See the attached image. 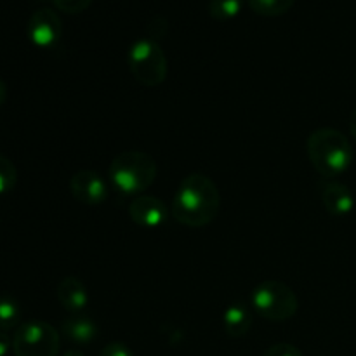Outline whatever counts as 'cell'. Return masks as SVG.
Returning a JSON list of instances; mask_svg holds the SVG:
<instances>
[{
    "mask_svg": "<svg viewBox=\"0 0 356 356\" xmlns=\"http://www.w3.org/2000/svg\"><path fill=\"white\" fill-rule=\"evenodd\" d=\"M221 195L214 181L205 174H190L177 186L172 200V216L188 228H204L219 214Z\"/></svg>",
    "mask_w": 356,
    "mask_h": 356,
    "instance_id": "cell-1",
    "label": "cell"
},
{
    "mask_svg": "<svg viewBox=\"0 0 356 356\" xmlns=\"http://www.w3.org/2000/svg\"><path fill=\"white\" fill-rule=\"evenodd\" d=\"M309 162L325 179H334L350 169L353 146L341 131L332 127L316 129L306 141Z\"/></svg>",
    "mask_w": 356,
    "mask_h": 356,
    "instance_id": "cell-2",
    "label": "cell"
},
{
    "mask_svg": "<svg viewBox=\"0 0 356 356\" xmlns=\"http://www.w3.org/2000/svg\"><path fill=\"white\" fill-rule=\"evenodd\" d=\"M155 159L145 152H122L111 160L110 163V181L120 193L138 195L148 190L156 179Z\"/></svg>",
    "mask_w": 356,
    "mask_h": 356,
    "instance_id": "cell-3",
    "label": "cell"
},
{
    "mask_svg": "<svg viewBox=\"0 0 356 356\" xmlns=\"http://www.w3.org/2000/svg\"><path fill=\"white\" fill-rule=\"evenodd\" d=\"M127 65L132 76L145 87H159L165 82L169 63L155 38H139L131 45Z\"/></svg>",
    "mask_w": 356,
    "mask_h": 356,
    "instance_id": "cell-4",
    "label": "cell"
},
{
    "mask_svg": "<svg viewBox=\"0 0 356 356\" xmlns=\"http://www.w3.org/2000/svg\"><path fill=\"white\" fill-rule=\"evenodd\" d=\"M250 302L257 315L270 322H287L294 318L299 308L296 292L278 280H266L257 285L250 296Z\"/></svg>",
    "mask_w": 356,
    "mask_h": 356,
    "instance_id": "cell-5",
    "label": "cell"
},
{
    "mask_svg": "<svg viewBox=\"0 0 356 356\" xmlns=\"http://www.w3.org/2000/svg\"><path fill=\"white\" fill-rule=\"evenodd\" d=\"M59 332L47 322L31 320L17 327L13 337L14 356H58Z\"/></svg>",
    "mask_w": 356,
    "mask_h": 356,
    "instance_id": "cell-6",
    "label": "cell"
},
{
    "mask_svg": "<svg viewBox=\"0 0 356 356\" xmlns=\"http://www.w3.org/2000/svg\"><path fill=\"white\" fill-rule=\"evenodd\" d=\"M28 38L40 49H51L61 40L63 23L58 13L49 7H40L30 16L26 24Z\"/></svg>",
    "mask_w": 356,
    "mask_h": 356,
    "instance_id": "cell-7",
    "label": "cell"
},
{
    "mask_svg": "<svg viewBox=\"0 0 356 356\" xmlns=\"http://www.w3.org/2000/svg\"><path fill=\"white\" fill-rule=\"evenodd\" d=\"M70 191L73 198L83 205L96 207L108 198V184L97 172L89 169L79 170L70 179Z\"/></svg>",
    "mask_w": 356,
    "mask_h": 356,
    "instance_id": "cell-8",
    "label": "cell"
},
{
    "mask_svg": "<svg viewBox=\"0 0 356 356\" xmlns=\"http://www.w3.org/2000/svg\"><path fill=\"white\" fill-rule=\"evenodd\" d=\"M129 216L143 228H159L167 221V209L162 200L152 195H138L129 205Z\"/></svg>",
    "mask_w": 356,
    "mask_h": 356,
    "instance_id": "cell-9",
    "label": "cell"
},
{
    "mask_svg": "<svg viewBox=\"0 0 356 356\" xmlns=\"http://www.w3.org/2000/svg\"><path fill=\"white\" fill-rule=\"evenodd\" d=\"M320 198L329 214L336 218L348 216L355 209V197L346 184L334 179H325L320 183Z\"/></svg>",
    "mask_w": 356,
    "mask_h": 356,
    "instance_id": "cell-10",
    "label": "cell"
},
{
    "mask_svg": "<svg viewBox=\"0 0 356 356\" xmlns=\"http://www.w3.org/2000/svg\"><path fill=\"white\" fill-rule=\"evenodd\" d=\"M58 301L61 302L66 312L82 313L89 305V292H87L86 284L76 277H65L58 284L56 289Z\"/></svg>",
    "mask_w": 356,
    "mask_h": 356,
    "instance_id": "cell-11",
    "label": "cell"
},
{
    "mask_svg": "<svg viewBox=\"0 0 356 356\" xmlns=\"http://www.w3.org/2000/svg\"><path fill=\"white\" fill-rule=\"evenodd\" d=\"M63 336L75 344H90L97 337V325L90 316L73 313L63 322Z\"/></svg>",
    "mask_w": 356,
    "mask_h": 356,
    "instance_id": "cell-12",
    "label": "cell"
},
{
    "mask_svg": "<svg viewBox=\"0 0 356 356\" xmlns=\"http://www.w3.org/2000/svg\"><path fill=\"white\" fill-rule=\"evenodd\" d=\"M222 325H225L226 334L229 337L240 339V337L247 336L250 327H252V313L243 302H235L225 312Z\"/></svg>",
    "mask_w": 356,
    "mask_h": 356,
    "instance_id": "cell-13",
    "label": "cell"
},
{
    "mask_svg": "<svg viewBox=\"0 0 356 356\" xmlns=\"http://www.w3.org/2000/svg\"><path fill=\"white\" fill-rule=\"evenodd\" d=\"M245 0H209L207 13L216 21H229L242 10Z\"/></svg>",
    "mask_w": 356,
    "mask_h": 356,
    "instance_id": "cell-14",
    "label": "cell"
},
{
    "mask_svg": "<svg viewBox=\"0 0 356 356\" xmlns=\"http://www.w3.org/2000/svg\"><path fill=\"white\" fill-rule=\"evenodd\" d=\"M247 3H249L250 9L256 14H259V16L275 17L282 16V14L287 13L289 9H292L296 0H247Z\"/></svg>",
    "mask_w": 356,
    "mask_h": 356,
    "instance_id": "cell-15",
    "label": "cell"
},
{
    "mask_svg": "<svg viewBox=\"0 0 356 356\" xmlns=\"http://www.w3.org/2000/svg\"><path fill=\"white\" fill-rule=\"evenodd\" d=\"M21 306L9 296H0V330H9L19 323Z\"/></svg>",
    "mask_w": 356,
    "mask_h": 356,
    "instance_id": "cell-16",
    "label": "cell"
},
{
    "mask_svg": "<svg viewBox=\"0 0 356 356\" xmlns=\"http://www.w3.org/2000/svg\"><path fill=\"white\" fill-rule=\"evenodd\" d=\"M17 183L16 165L7 156L0 155V195H6L14 190Z\"/></svg>",
    "mask_w": 356,
    "mask_h": 356,
    "instance_id": "cell-17",
    "label": "cell"
},
{
    "mask_svg": "<svg viewBox=\"0 0 356 356\" xmlns=\"http://www.w3.org/2000/svg\"><path fill=\"white\" fill-rule=\"evenodd\" d=\"M59 10L66 14H80L92 3V0H52Z\"/></svg>",
    "mask_w": 356,
    "mask_h": 356,
    "instance_id": "cell-18",
    "label": "cell"
},
{
    "mask_svg": "<svg viewBox=\"0 0 356 356\" xmlns=\"http://www.w3.org/2000/svg\"><path fill=\"white\" fill-rule=\"evenodd\" d=\"M263 356H302V353L299 348L294 346V344L278 343L268 348L263 353Z\"/></svg>",
    "mask_w": 356,
    "mask_h": 356,
    "instance_id": "cell-19",
    "label": "cell"
},
{
    "mask_svg": "<svg viewBox=\"0 0 356 356\" xmlns=\"http://www.w3.org/2000/svg\"><path fill=\"white\" fill-rule=\"evenodd\" d=\"M99 356H134L129 350L127 344L124 343H110L101 350Z\"/></svg>",
    "mask_w": 356,
    "mask_h": 356,
    "instance_id": "cell-20",
    "label": "cell"
},
{
    "mask_svg": "<svg viewBox=\"0 0 356 356\" xmlns=\"http://www.w3.org/2000/svg\"><path fill=\"white\" fill-rule=\"evenodd\" d=\"M10 350H13V341L3 330H0V356H7Z\"/></svg>",
    "mask_w": 356,
    "mask_h": 356,
    "instance_id": "cell-21",
    "label": "cell"
},
{
    "mask_svg": "<svg viewBox=\"0 0 356 356\" xmlns=\"http://www.w3.org/2000/svg\"><path fill=\"white\" fill-rule=\"evenodd\" d=\"M350 131H351V136H353V139L356 141V108L350 117Z\"/></svg>",
    "mask_w": 356,
    "mask_h": 356,
    "instance_id": "cell-22",
    "label": "cell"
},
{
    "mask_svg": "<svg viewBox=\"0 0 356 356\" xmlns=\"http://www.w3.org/2000/svg\"><path fill=\"white\" fill-rule=\"evenodd\" d=\"M6 97H7V86L2 79H0V106L6 103Z\"/></svg>",
    "mask_w": 356,
    "mask_h": 356,
    "instance_id": "cell-23",
    "label": "cell"
},
{
    "mask_svg": "<svg viewBox=\"0 0 356 356\" xmlns=\"http://www.w3.org/2000/svg\"><path fill=\"white\" fill-rule=\"evenodd\" d=\"M65 356H83V355L80 353L79 350H70L68 353H65Z\"/></svg>",
    "mask_w": 356,
    "mask_h": 356,
    "instance_id": "cell-24",
    "label": "cell"
}]
</instances>
